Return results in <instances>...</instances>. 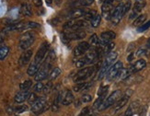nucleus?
Segmentation results:
<instances>
[{
	"mask_svg": "<svg viewBox=\"0 0 150 116\" xmlns=\"http://www.w3.org/2000/svg\"><path fill=\"white\" fill-rule=\"evenodd\" d=\"M131 6H132L131 2L128 1L125 4H119L113 9L112 16V18H110V21H112V23L114 25H117L121 21L122 17L129 11L130 8H131Z\"/></svg>",
	"mask_w": 150,
	"mask_h": 116,
	"instance_id": "nucleus-1",
	"label": "nucleus"
},
{
	"mask_svg": "<svg viewBox=\"0 0 150 116\" xmlns=\"http://www.w3.org/2000/svg\"><path fill=\"white\" fill-rule=\"evenodd\" d=\"M117 56H118V54L116 52H110V54H108L104 59L102 64H101V67L100 69V72L99 75H98V79L101 80L104 76H106V74L108 72V70L110 69V67L112 66L113 63L115 62Z\"/></svg>",
	"mask_w": 150,
	"mask_h": 116,
	"instance_id": "nucleus-2",
	"label": "nucleus"
},
{
	"mask_svg": "<svg viewBox=\"0 0 150 116\" xmlns=\"http://www.w3.org/2000/svg\"><path fill=\"white\" fill-rule=\"evenodd\" d=\"M35 41V34L32 31H26L19 38L18 46L21 50L26 51L28 50Z\"/></svg>",
	"mask_w": 150,
	"mask_h": 116,
	"instance_id": "nucleus-3",
	"label": "nucleus"
},
{
	"mask_svg": "<svg viewBox=\"0 0 150 116\" xmlns=\"http://www.w3.org/2000/svg\"><path fill=\"white\" fill-rule=\"evenodd\" d=\"M122 97V91L121 90H115L112 94H110L106 100H104V101L102 102V104L100 107V111H104L108 108H110V106H112L113 104L117 102L120 98Z\"/></svg>",
	"mask_w": 150,
	"mask_h": 116,
	"instance_id": "nucleus-4",
	"label": "nucleus"
},
{
	"mask_svg": "<svg viewBox=\"0 0 150 116\" xmlns=\"http://www.w3.org/2000/svg\"><path fill=\"white\" fill-rule=\"evenodd\" d=\"M94 72H95V67L94 66L84 67L76 74V76H74V82L79 83V82H83L85 80H87L89 76H91L93 75Z\"/></svg>",
	"mask_w": 150,
	"mask_h": 116,
	"instance_id": "nucleus-5",
	"label": "nucleus"
},
{
	"mask_svg": "<svg viewBox=\"0 0 150 116\" xmlns=\"http://www.w3.org/2000/svg\"><path fill=\"white\" fill-rule=\"evenodd\" d=\"M48 50H49V43L46 42H42V45L40 46V48H39L37 51L33 62L35 64H39V66H42V64L43 63V61L45 59V56H46Z\"/></svg>",
	"mask_w": 150,
	"mask_h": 116,
	"instance_id": "nucleus-6",
	"label": "nucleus"
},
{
	"mask_svg": "<svg viewBox=\"0 0 150 116\" xmlns=\"http://www.w3.org/2000/svg\"><path fill=\"white\" fill-rule=\"evenodd\" d=\"M46 103H47L46 98H45V97H41V98H39L33 104H32L31 109H30L31 112L35 113L36 115L42 113L43 112L46 111V109H48Z\"/></svg>",
	"mask_w": 150,
	"mask_h": 116,
	"instance_id": "nucleus-7",
	"label": "nucleus"
},
{
	"mask_svg": "<svg viewBox=\"0 0 150 116\" xmlns=\"http://www.w3.org/2000/svg\"><path fill=\"white\" fill-rule=\"evenodd\" d=\"M122 66H123V64L121 61H118L115 64H113L112 66L110 67V69L108 70V72L106 74L107 81H112L115 77L118 76L121 70L122 69Z\"/></svg>",
	"mask_w": 150,
	"mask_h": 116,
	"instance_id": "nucleus-8",
	"label": "nucleus"
},
{
	"mask_svg": "<svg viewBox=\"0 0 150 116\" xmlns=\"http://www.w3.org/2000/svg\"><path fill=\"white\" fill-rule=\"evenodd\" d=\"M87 26V21H81V19H78V21H74V19H71V21H67L64 24L63 28L66 30H78L79 29Z\"/></svg>",
	"mask_w": 150,
	"mask_h": 116,
	"instance_id": "nucleus-9",
	"label": "nucleus"
},
{
	"mask_svg": "<svg viewBox=\"0 0 150 116\" xmlns=\"http://www.w3.org/2000/svg\"><path fill=\"white\" fill-rule=\"evenodd\" d=\"M90 48V44L87 42H81L78 43L76 46L74 48V51H73V54H74V56L76 57H79L85 54H87L88 50Z\"/></svg>",
	"mask_w": 150,
	"mask_h": 116,
	"instance_id": "nucleus-10",
	"label": "nucleus"
},
{
	"mask_svg": "<svg viewBox=\"0 0 150 116\" xmlns=\"http://www.w3.org/2000/svg\"><path fill=\"white\" fill-rule=\"evenodd\" d=\"M146 6V1L145 0H138L136 1L133 6V10L131 12V14L129 16V19H134L138 17V14L143 10Z\"/></svg>",
	"mask_w": 150,
	"mask_h": 116,
	"instance_id": "nucleus-11",
	"label": "nucleus"
},
{
	"mask_svg": "<svg viewBox=\"0 0 150 116\" xmlns=\"http://www.w3.org/2000/svg\"><path fill=\"white\" fill-rule=\"evenodd\" d=\"M113 5L112 2H107L104 1L102 6H101V12L103 17L106 19H110L112 16V12H113Z\"/></svg>",
	"mask_w": 150,
	"mask_h": 116,
	"instance_id": "nucleus-12",
	"label": "nucleus"
},
{
	"mask_svg": "<svg viewBox=\"0 0 150 116\" xmlns=\"http://www.w3.org/2000/svg\"><path fill=\"white\" fill-rule=\"evenodd\" d=\"M131 94H132L131 90H128V91L125 95H122L121 98L117 100V102L114 104V109H113L114 112L120 111V110L126 104V103L128 102V100H129V99H130V97H131Z\"/></svg>",
	"mask_w": 150,
	"mask_h": 116,
	"instance_id": "nucleus-13",
	"label": "nucleus"
},
{
	"mask_svg": "<svg viewBox=\"0 0 150 116\" xmlns=\"http://www.w3.org/2000/svg\"><path fill=\"white\" fill-rule=\"evenodd\" d=\"M116 33L112 30H107L104 31L100 34V40L99 41L100 45H105L108 42H110L113 39H115Z\"/></svg>",
	"mask_w": 150,
	"mask_h": 116,
	"instance_id": "nucleus-14",
	"label": "nucleus"
},
{
	"mask_svg": "<svg viewBox=\"0 0 150 116\" xmlns=\"http://www.w3.org/2000/svg\"><path fill=\"white\" fill-rule=\"evenodd\" d=\"M32 54H33V52H32V50H26L24 51L22 54L21 55V57H19V59H18V64L21 66H26L31 59V57H32Z\"/></svg>",
	"mask_w": 150,
	"mask_h": 116,
	"instance_id": "nucleus-15",
	"label": "nucleus"
},
{
	"mask_svg": "<svg viewBox=\"0 0 150 116\" xmlns=\"http://www.w3.org/2000/svg\"><path fill=\"white\" fill-rule=\"evenodd\" d=\"M74 95L71 92V90L67 89L66 91H62V104L64 106H68L71 103L74 102Z\"/></svg>",
	"mask_w": 150,
	"mask_h": 116,
	"instance_id": "nucleus-16",
	"label": "nucleus"
},
{
	"mask_svg": "<svg viewBox=\"0 0 150 116\" xmlns=\"http://www.w3.org/2000/svg\"><path fill=\"white\" fill-rule=\"evenodd\" d=\"M87 33L83 30H74L72 32H67V33L64 34V38L68 39V40H80L83 39L84 37H86Z\"/></svg>",
	"mask_w": 150,
	"mask_h": 116,
	"instance_id": "nucleus-17",
	"label": "nucleus"
},
{
	"mask_svg": "<svg viewBox=\"0 0 150 116\" xmlns=\"http://www.w3.org/2000/svg\"><path fill=\"white\" fill-rule=\"evenodd\" d=\"M30 93L29 91H24V90H21L19 92H18L15 95V98L14 100L16 103H18V104H21L22 102H24L25 100H28V97H29Z\"/></svg>",
	"mask_w": 150,
	"mask_h": 116,
	"instance_id": "nucleus-18",
	"label": "nucleus"
},
{
	"mask_svg": "<svg viewBox=\"0 0 150 116\" xmlns=\"http://www.w3.org/2000/svg\"><path fill=\"white\" fill-rule=\"evenodd\" d=\"M146 62L144 59H140L138 61H136L130 67H131L133 73H136V72H139L140 70L144 69L146 67Z\"/></svg>",
	"mask_w": 150,
	"mask_h": 116,
	"instance_id": "nucleus-19",
	"label": "nucleus"
},
{
	"mask_svg": "<svg viewBox=\"0 0 150 116\" xmlns=\"http://www.w3.org/2000/svg\"><path fill=\"white\" fill-rule=\"evenodd\" d=\"M139 108V102L138 101H134L131 104L129 105V107L127 108V110L125 112V115L123 116H133L134 114V112H136V110Z\"/></svg>",
	"mask_w": 150,
	"mask_h": 116,
	"instance_id": "nucleus-20",
	"label": "nucleus"
},
{
	"mask_svg": "<svg viewBox=\"0 0 150 116\" xmlns=\"http://www.w3.org/2000/svg\"><path fill=\"white\" fill-rule=\"evenodd\" d=\"M86 13H85V10L81 9V8H75L73 10H71L68 14V17L71 19H76L78 18H81L83 17Z\"/></svg>",
	"mask_w": 150,
	"mask_h": 116,
	"instance_id": "nucleus-21",
	"label": "nucleus"
},
{
	"mask_svg": "<svg viewBox=\"0 0 150 116\" xmlns=\"http://www.w3.org/2000/svg\"><path fill=\"white\" fill-rule=\"evenodd\" d=\"M21 14L25 17H30L32 15V10H31L30 5L27 2L23 3L21 6Z\"/></svg>",
	"mask_w": 150,
	"mask_h": 116,
	"instance_id": "nucleus-22",
	"label": "nucleus"
},
{
	"mask_svg": "<svg viewBox=\"0 0 150 116\" xmlns=\"http://www.w3.org/2000/svg\"><path fill=\"white\" fill-rule=\"evenodd\" d=\"M61 102H62V91L59 92L55 96V98L54 100V102H53V105H52V111H53V112H57L58 110H59Z\"/></svg>",
	"mask_w": 150,
	"mask_h": 116,
	"instance_id": "nucleus-23",
	"label": "nucleus"
},
{
	"mask_svg": "<svg viewBox=\"0 0 150 116\" xmlns=\"http://www.w3.org/2000/svg\"><path fill=\"white\" fill-rule=\"evenodd\" d=\"M40 67H41V66H39V64H35L33 61H32V62L30 63V64L29 66V67H28V70H27L28 75H29L30 76H34L37 74L38 70L40 69Z\"/></svg>",
	"mask_w": 150,
	"mask_h": 116,
	"instance_id": "nucleus-24",
	"label": "nucleus"
},
{
	"mask_svg": "<svg viewBox=\"0 0 150 116\" xmlns=\"http://www.w3.org/2000/svg\"><path fill=\"white\" fill-rule=\"evenodd\" d=\"M90 86H91V83H89V82H79L78 84H76V85L74 86L73 89L76 92H79V91H82V90L86 89V88H88Z\"/></svg>",
	"mask_w": 150,
	"mask_h": 116,
	"instance_id": "nucleus-25",
	"label": "nucleus"
},
{
	"mask_svg": "<svg viewBox=\"0 0 150 116\" xmlns=\"http://www.w3.org/2000/svg\"><path fill=\"white\" fill-rule=\"evenodd\" d=\"M133 74L132 72V69L131 67H128V68H122L121 70V72L119 74V79L120 80H123V79H126L128 76H130Z\"/></svg>",
	"mask_w": 150,
	"mask_h": 116,
	"instance_id": "nucleus-26",
	"label": "nucleus"
},
{
	"mask_svg": "<svg viewBox=\"0 0 150 116\" xmlns=\"http://www.w3.org/2000/svg\"><path fill=\"white\" fill-rule=\"evenodd\" d=\"M61 69L59 68V67H54L53 70L51 71L50 72V74H49V80L50 81H52V80H54V79H56L58 76H60V74H61Z\"/></svg>",
	"mask_w": 150,
	"mask_h": 116,
	"instance_id": "nucleus-27",
	"label": "nucleus"
},
{
	"mask_svg": "<svg viewBox=\"0 0 150 116\" xmlns=\"http://www.w3.org/2000/svg\"><path fill=\"white\" fill-rule=\"evenodd\" d=\"M146 19V14H141L134 19V21L133 24H134V26H135V27H137V26H139V27H140V25H143L145 23Z\"/></svg>",
	"mask_w": 150,
	"mask_h": 116,
	"instance_id": "nucleus-28",
	"label": "nucleus"
},
{
	"mask_svg": "<svg viewBox=\"0 0 150 116\" xmlns=\"http://www.w3.org/2000/svg\"><path fill=\"white\" fill-rule=\"evenodd\" d=\"M32 86V81L28 79V80H25L23 81L21 85H19V88L21 90H24V91H28V90L31 88Z\"/></svg>",
	"mask_w": 150,
	"mask_h": 116,
	"instance_id": "nucleus-29",
	"label": "nucleus"
},
{
	"mask_svg": "<svg viewBox=\"0 0 150 116\" xmlns=\"http://www.w3.org/2000/svg\"><path fill=\"white\" fill-rule=\"evenodd\" d=\"M9 53V47L3 45L0 47V60H4Z\"/></svg>",
	"mask_w": 150,
	"mask_h": 116,
	"instance_id": "nucleus-30",
	"label": "nucleus"
},
{
	"mask_svg": "<svg viewBox=\"0 0 150 116\" xmlns=\"http://www.w3.org/2000/svg\"><path fill=\"white\" fill-rule=\"evenodd\" d=\"M100 21H101V16H100V14H97V15L90 21L91 26H92L93 28H98V27H99V25L100 24Z\"/></svg>",
	"mask_w": 150,
	"mask_h": 116,
	"instance_id": "nucleus-31",
	"label": "nucleus"
},
{
	"mask_svg": "<svg viewBox=\"0 0 150 116\" xmlns=\"http://www.w3.org/2000/svg\"><path fill=\"white\" fill-rule=\"evenodd\" d=\"M108 90H109V86H103L100 88L98 95H99V97H100V98L105 99V97L108 93Z\"/></svg>",
	"mask_w": 150,
	"mask_h": 116,
	"instance_id": "nucleus-32",
	"label": "nucleus"
},
{
	"mask_svg": "<svg viewBox=\"0 0 150 116\" xmlns=\"http://www.w3.org/2000/svg\"><path fill=\"white\" fill-rule=\"evenodd\" d=\"M99 38H98L97 34H92L91 35V37L89 38V41H88V43L90 44V46L91 45H93V46H95V45H97L98 43H99Z\"/></svg>",
	"mask_w": 150,
	"mask_h": 116,
	"instance_id": "nucleus-33",
	"label": "nucleus"
},
{
	"mask_svg": "<svg viewBox=\"0 0 150 116\" xmlns=\"http://www.w3.org/2000/svg\"><path fill=\"white\" fill-rule=\"evenodd\" d=\"M149 28H150V21H148L145 22L143 25H141L140 27L137 29V31L138 32H144L145 30H148Z\"/></svg>",
	"mask_w": 150,
	"mask_h": 116,
	"instance_id": "nucleus-34",
	"label": "nucleus"
},
{
	"mask_svg": "<svg viewBox=\"0 0 150 116\" xmlns=\"http://www.w3.org/2000/svg\"><path fill=\"white\" fill-rule=\"evenodd\" d=\"M38 96L35 94V93H30L29 97H28V102L30 103V104H33V103L38 100Z\"/></svg>",
	"mask_w": 150,
	"mask_h": 116,
	"instance_id": "nucleus-35",
	"label": "nucleus"
},
{
	"mask_svg": "<svg viewBox=\"0 0 150 116\" xmlns=\"http://www.w3.org/2000/svg\"><path fill=\"white\" fill-rule=\"evenodd\" d=\"M28 110V106L27 105H21V106H18V107H16L14 109V112L16 113H22L24 112H26Z\"/></svg>",
	"mask_w": 150,
	"mask_h": 116,
	"instance_id": "nucleus-36",
	"label": "nucleus"
},
{
	"mask_svg": "<svg viewBox=\"0 0 150 116\" xmlns=\"http://www.w3.org/2000/svg\"><path fill=\"white\" fill-rule=\"evenodd\" d=\"M43 88H44V85L42 82H38L36 85H34V88H33L35 92H42L43 91Z\"/></svg>",
	"mask_w": 150,
	"mask_h": 116,
	"instance_id": "nucleus-37",
	"label": "nucleus"
},
{
	"mask_svg": "<svg viewBox=\"0 0 150 116\" xmlns=\"http://www.w3.org/2000/svg\"><path fill=\"white\" fill-rule=\"evenodd\" d=\"M38 27H40V24H38L36 22H33V21L26 22V30L27 29H34V28H38Z\"/></svg>",
	"mask_w": 150,
	"mask_h": 116,
	"instance_id": "nucleus-38",
	"label": "nucleus"
},
{
	"mask_svg": "<svg viewBox=\"0 0 150 116\" xmlns=\"http://www.w3.org/2000/svg\"><path fill=\"white\" fill-rule=\"evenodd\" d=\"M104 101V99H102V98H100V97H99L96 100H95V102H94V104H93V109H98L99 110L100 109V105L102 104V102Z\"/></svg>",
	"mask_w": 150,
	"mask_h": 116,
	"instance_id": "nucleus-39",
	"label": "nucleus"
},
{
	"mask_svg": "<svg viewBox=\"0 0 150 116\" xmlns=\"http://www.w3.org/2000/svg\"><path fill=\"white\" fill-rule=\"evenodd\" d=\"M96 15H97L96 10H90L86 14V18L88 19V21H91V19H92Z\"/></svg>",
	"mask_w": 150,
	"mask_h": 116,
	"instance_id": "nucleus-40",
	"label": "nucleus"
},
{
	"mask_svg": "<svg viewBox=\"0 0 150 116\" xmlns=\"http://www.w3.org/2000/svg\"><path fill=\"white\" fill-rule=\"evenodd\" d=\"M92 100V97H91L89 94H84L82 97H81V101L82 102H90Z\"/></svg>",
	"mask_w": 150,
	"mask_h": 116,
	"instance_id": "nucleus-41",
	"label": "nucleus"
},
{
	"mask_svg": "<svg viewBox=\"0 0 150 116\" xmlns=\"http://www.w3.org/2000/svg\"><path fill=\"white\" fill-rule=\"evenodd\" d=\"M88 114H89V107H85L81 110L77 116H88Z\"/></svg>",
	"mask_w": 150,
	"mask_h": 116,
	"instance_id": "nucleus-42",
	"label": "nucleus"
},
{
	"mask_svg": "<svg viewBox=\"0 0 150 116\" xmlns=\"http://www.w3.org/2000/svg\"><path fill=\"white\" fill-rule=\"evenodd\" d=\"M87 66V64H86V62H85V60L83 59V58H80V59H78V60L76 62V67L81 68V67H83V66Z\"/></svg>",
	"mask_w": 150,
	"mask_h": 116,
	"instance_id": "nucleus-43",
	"label": "nucleus"
},
{
	"mask_svg": "<svg viewBox=\"0 0 150 116\" xmlns=\"http://www.w3.org/2000/svg\"><path fill=\"white\" fill-rule=\"evenodd\" d=\"M52 88H53V84H52V82H51V81H49V82L46 84V85L44 86V88H43L44 93H45V94L49 93V92H50V90L52 89Z\"/></svg>",
	"mask_w": 150,
	"mask_h": 116,
	"instance_id": "nucleus-44",
	"label": "nucleus"
},
{
	"mask_svg": "<svg viewBox=\"0 0 150 116\" xmlns=\"http://www.w3.org/2000/svg\"><path fill=\"white\" fill-rule=\"evenodd\" d=\"M79 2L82 6H90L94 2V0H79Z\"/></svg>",
	"mask_w": 150,
	"mask_h": 116,
	"instance_id": "nucleus-45",
	"label": "nucleus"
},
{
	"mask_svg": "<svg viewBox=\"0 0 150 116\" xmlns=\"http://www.w3.org/2000/svg\"><path fill=\"white\" fill-rule=\"evenodd\" d=\"M5 38H6V31L5 30L0 31V44L5 41Z\"/></svg>",
	"mask_w": 150,
	"mask_h": 116,
	"instance_id": "nucleus-46",
	"label": "nucleus"
},
{
	"mask_svg": "<svg viewBox=\"0 0 150 116\" xmlns=\"http://www.w3.org/2000/svg\"><path fill=\"white\" fill-rule=\"evenodd\" d=\"M33 4L37 8H40L42 5V0H33Z\"/></svg>",
	"mask_w": 150,
	"mask_h": 116,
	"instance_id": "nucleus-47",
	"label": "nucleus"
},
{
	"mask_svg": "<svg viewBox=\"0 0 150 116\" xmlns=\"http://www.w3.org/2000/svg\"><path fill=\"white\" fill-rule=\"evenodd\" d=\"M146 107H143L140 111L139 116H146Z\"/></svg>",
	"mask_w": 150,
	"mask_h": 116,
	"instance_id": "nucleus-48",
	"label": "nucleus"
},
{
	"mask_svg": "<svg viewBox=\"0 0 150 116\" xmlns=\"http://www.w3.org/2000/svg\"><path fill=\"white\" fill-rule=\"evenodd\" d=\"M61 3H62V0H55V4H56L57 6H59Z\"/></svg>",
	"mask_w": 150,
	"mask_h": 116,
	"instance_id": "nucleus-49",
	"label": "nucleus"
},
{
	"mask_svg": "<svg viewBox=\"0 0 150 116\" xmlns=\"http://www.w3.org/2000/svg\"><path fill=\"white\" fill-rule=\"evenodd\" d=\"M45 1H46L47 5L51 6V5H52V2H53V0H45Z\"/></svg>",
	"mask_w": 150,
	"mask_h": 116,
	"instance_id": "nucleus-50",
	"label": "nucleus"
},
{
	"mask_svg": "<svg viewBox=\"0 0 150 116\" xmlns=\"http://www.w3.org/2000/svg\"><path fill=\"white\" fill-rule=\"evenodd\" d=\"M147 46H148V47H150V38L147 40Z\"/></svg>",
	"mask_w": 150,
	"mask_h": 116,
	"instance_id": "nucleus-51",
	"label": "nucleus"
},
{
	"mask_svg": "<svg viewBox=\"0 0 150 116\" xmlns=\"http://www.w3.org/2000/svg\"><path fill=\"white\" fill-rule=\"evenodd\" d=\"M107 2H113V0H105Z\"/></svg>",
	"mask_w": 150,
	"mask_h": 116,
	"instance_id": "nucleus-52",
	"label": "nucleus"
},
{
	"mask_svg": "<svg viewBox=\"0 0 150 116\" xmlns=\"http://www.w3.org/2000/svg\"><path fill=\"white\" fill-rule=\"evenodd\" d=\"M88 116H96V115L95 114H88Z\"/></svg>",
	"mask_w": 150,
	"mask_h": 116,
	"instance_id": "nucleus-53",
	"label": "nucleus"
},
{
	"mask_svg": "<svg viewBox=\"0 0 150 116\" xmlns=\"http://www.w3.org/2000/svg\"><path fill=\"white\" fill-rule=\"evenodd\" d=\"M136 1H138V0H136Z\"/></svg>",
	"mask_w": 150,
	"mask_h": 116,
	"instance_id": "nucleus-54",
	"label": "nucleus"
}]
</instances>
